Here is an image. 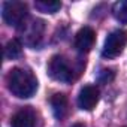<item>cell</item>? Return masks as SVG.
<instances>
[{"label": "cell", "instance_id": "cell-1", "mask_svg": "<svg viewBox=\"0 0 127 127\" xmlns=\"http://www.w3.org/2000/svg\"><path fill=\"white\" fill-rule=\"evenodd\" d=\"M6 84L9 91L18 99H29L37 90V79L29 70L23 67L12 69L6 76Z\"/></svg>", "mask_w": 127, "mask_h": 127}, {"label": "cell", "instance_id": "cell-2", "mask_svg": "<svg viewBox=\"0 0 127 127\" xmlns=\"http://www.w3.org/2000/svg\"><path fill=\"white\" fill-rule=\"evenodd\" d=\"M2 17L11 27H21L29 20V8L23 2H5L2 8Z\"/></svg>", "mask_w": 127, "mask_h": 127}, {"label": "cell", "instance_id": "cell-3", "mask_svg": "<svg viewBox=\"0 0 127 127\" xmlns=\"http://www.w3.org/2000/svg\"><path fill=\"white\" fill-rule=\"evenodd\" d=\"M75 70L70 63L63 55H54L48 63V75L60 82H72L75 79Z\"/></svg>", "mask_w": 127, "mask_h": 127}, {"label": "cell", "instance_id": "cell-4", "mask_svg": "<svg viewBox=\"0 0 127 127\" xmlns=\"http://www.w3.org/2000/svg\"><path fill=\"white\" fill-rule=\"evenodd\" d=\"M126 45H127V33L124 30H114L108 34L105 40L102 55L106 58H115L124 51Z\"/></svg>", "mask_w": 127, "mask_h": 127}, {"label": "cell", "instance_id": "cell-5", "mask_svg": "<svg viewBox=\"0 0 127 127\" xmlns=\"http://www.w3.org/2000/svg\"><path fill=\"white\" fill-rule=\"evenodd\" d=\"M37 112L30 106H24L14 114L11 120V127H37Z\"/></svg>", "mask_w": 127, "mask_h": 127}, {"label": "cell", "instance_id": "cell-6", "mask_svg": "<svg viewBox=\"0 0 127 127\" xmlns=\"http://www.w3.org/2000/svg\"><path fill=\"white\" fill-rule=\"evenodd\" d=\"M100 99V91L96 85H85L78 96V106L84 111H91Z\"/></svg>", "mask_w": 127, "mask_h": 127}, {"label": "cell", "instance_id": "cell-7", "mask_svg": "<svg viewBox=\"0 0 127 127\" xmlns=\"http://www.w3.org/2000/svg\"><path fill=\"white\" fill-rule=\"evenodd\" d=\"M94 40H96V33H94V30H93L91 27L85 26V27H82V29L76 33V36H75V48H76L79 52L85 54V52H88V51L93 48Z\"/></svg>", "mask_w": 127, "mask_h": 127}, {"label": "cell", "instance_id": "cell-8", "mask_svg": "<svg viewBox=\"0 0 127 127\" xmlns=\"http://www.w3.org/2000/svg\"><path fill=\"white\" fill-rule=\"evenodd\" d=\"M51 106H52L54 117L57 120H63L67 114V97L61 93L54 94L51 97Z\"/></svg>", "mask_w": 127, "mask_h": 127}, {"label": "cell", "instance_id": "cell-9", "mask_svg": "<svg viewBox=\"0 0 127 127\" xmlns=\"http://www.w3.org/2000/svg\"><path fill=\"white\" fill-rule=\"evenodd\" d=\"M34 8L43 14H55L60 11L61 3L57 0H37V2H34Z\"/></svg>", "mask_w": 127, "mask_h": 127}, {"label": "cell", "instance_id": "cell-10", "mask_svg": "<svg viewBox=\"0 0 127 127\" xmlns=\"http://www.w3.org/2000/svg\"><path fill=\"white\" fill-rule=\"evenodd\" d=\"M112 15L121 24H127V0H120L112 6Z\"/></svg>", "mask_w": 127, "mask_h": 127}, {"label": "cell", "instance_id": "cell-11", "mask_svg": "<svg viewBox=\"0 0 127 127\" xmlns=\"http://www.w3.org/2000/svg\"><path fill=\"white\" fill-rule=\"evenodd\" d=\"M21 51H23V45L18 39H12L6 43L5 46V58H9V60H14L17 57L21 55Z\"/></svg>", "mask_w": 127, "mask_h": 127}, {"label": "cell", "instance_id": "cell-12", "mask_svg": "<svg viewBox=\"0 0 127 127\" xmlns=\"http://www.w3.org/2000/svg\"><path fill=\"white\" fill-rule=\"evenodd\" d=\"M112 78H114V72H112V70H108V69L102 70V73H100V81L108 82V81H111Z\"/></svg>", "mask_w": 127, "mask_h": 127}, {"label": "cell", "instance_id": "cell-13", "mask_svg": "<svg viewBox=\"0 0 127 127\" xmlns=\"http://www.w3.org/2000/svg\"><path fill=\"white\" fill-rule=\"evenodd\" d=\"M72 127H85V126H84L82 123H75V124H73Z\"/></svg>", "mask_w": 127, "mask_h": 127}]
</instances>
